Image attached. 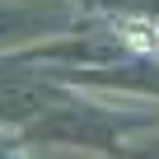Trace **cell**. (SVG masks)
<instances>
[{
	"mask_svg": "<svg viewBox=\"0 0 159 159\" xmlns=\"http://www.w3.org/2000/svg\"><path fill=\"white\" fill-rule=\"evenodd\" d=\"M131 159H159V145H154V150H136Z\"/></svg>",
	"mask_w": 159,
	"mask_h": 159,
	"instance_id": "obj_5",
	"label": "cell"
},
{
	"mask_svg": "<svg viewBox=\"0 0 159 159\" xmlns=\"http://www.w3.org/2000/svg\"><path fill=\"white\" fill-rule=\"evenodd\" d=\"M98 5H108V10H126V14H150V19L159 24V0H98Z\"/></svg>",
	"mask_w": 159,
	"mask_h": 159,
	"instance_id": "obj_3",
	"label": "cell"
},
{
	"mask_svg": "<svg viewBox=\"0 0 159 159\" xmlns=\"http://www.w3.org/2000/svg\"><path fill=\"white\" fill-rule=\"evenodd\" d=\"M0 159H24L19 154V140H5V136H0Z\"/></svg>",
	"mask_w": 159,
	"mask_h": 159,
	"instance_id": "obj_4",
	"label": "cell"
},
{
	"mask_svg": "<svg viewBox=\"0 0 159 159\" xmlns=\"http://www.w3.org/2000/svg\"><path fill=\"white\" fill-rule=\"evenodd\" d=\"M150 117L145 112H112V108H94L84 98H70L61 103L56 112L28 122V136L33 140H70V145H98V150H112V140L131 126H145Z\"/></svg>",
	"mask_w": 159,
	"mask_h": 159,
	"instance_id": "obj_1",
	"label": "cell"
},
{
	"mask_svg": "<svg viewBox=\"0 0 159 159\" xmlns=\"http://www.w3.org/2000/svg\"><path fill=\"white\" fill-rule=\"evenodd\" d=\"M75 24L70 0H0V47L33 42L42 33H61Z\"/></svg>",
	"mask_w": 159,
	"mask_h": 159,
	"instance_id": "obj_2",
	"label": "cell"
}]
</instances>
